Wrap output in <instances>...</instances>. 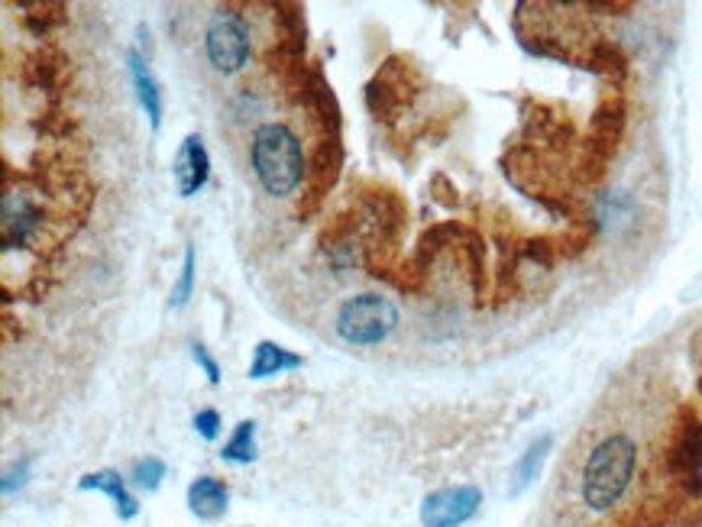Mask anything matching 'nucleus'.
<instances>
[{
  "mask_svg": "<svg viewBox=\"0 0 702 527\" xmlns=\"http://www.w3.org/2000/svg\"><path fill=\"white\" fill-rule=\"evenodd\" d=\"M205 46H208V58L217 72H223V75L240 72L250 58V30H246L243 17L233 10L215 13Z\"/></svg>",
  "mask_w": 702,
  "mask_h": 527,
  "instance_id": "20e7f679",
  "label": "nucleus"
},
{
  "mask_svg": "<svg viewBox=\"0 0 702 527\" xmlns=\"http://www.w3.org/2000/svg\"><path fill=\"white\" fill-rule=\"evenodd\" d=\"M398 323V311L382 295H357L347 298L337 311V333L350 347H373L382 343Z\"/></svg>",
  "mask_w": 702,
  "mask_h": 527,
  "instance_id": "7ed1b4c3",
  "label": "nucleus"
},
{
  "mask_svg": "<svg viewBox=\"0 0 702 527\" xmlns=\"http://www.w3.org/2000/svg\"><path fill=\"white\" fill-rule=\"evenodd\" d=\"M78 488H85V492H88V488H98V492L110 495L120 518H136V512H140V502L127 492L123 475L117 473V470H101V473L85 475V479L78 482Z\"/></svg>",
  "mask_w": 702,
  "mask_h": 527,
  "instance_id": "9d476101",
  "label": "nucleus"
},
{
  "mask_svg": "<svg viewBox=\"0 0 702 527\" xmlns=\"http://www.w3.org/2000/svg\"><path fill=\"white\" fill-rule=\"evenodd\" d=\"M127 65H130V75H133V85H136V95H140V105L146 107V117L153 127H160V117H163V95H160V85L156 78L150 75L143 55L130 53L127 55Z\"/></svg>",
  "mask_w": 702,
  "mask_h": 527,
  "instance_id": "9b49d317",
  "label": "nucleus"
},
{
  "mask_svg": "<svg viewBox=\"0 0 702 527\" xmlns=\"http://www.w3.org/2000/svg\"><path fill=\"white\" fill-rule=\"evenodd\" d=\"M253 168L272 198L292 195L308 175L298 136L282 123H263L253 133Z\"/></svg>",
  "mask_w": 702,
  "mask_h": 527,
  "instance_id": "f03ea898",
  "label": "nucleus"
},
{
  "mask_svg": "<svg viewBox=\"0 0 702 527\" xmlns=\"http://www.w3.org/2000/svg\"><path fill=\"white\" fill-rule=\"evenodd\" d=\"M0 220H3V250H17L40 230L43 211L26 195H7Z\"/></svg>",
  "mask_w": 702,
  "mask_h": 527,
  "instance_id": "0eeeda50",
  "label": "nucleus"
},
{
  "mask_svg": "<svg viewBox=\"0 0 702 527\" xmlns=\"http://www.w3.org/2000/svg\"><path fill=\"white\" fill-rule=\"evenodd\" d=\"M191 288H195V246L185 250V263H182L178 285L172 288V308H185L188 298H191Z\"/></svg>",
  "mask_w": 702,
  "mask_h": 527,
  "instance_id": "2eb2a0df",
  "label": "nucleus"
},
{
  "mask_svg": "<svg viewBox=\"0 0 702 527\" xmlns=\"http://www.w3.org/2000/svg\"><path fill=\"white\" fill-rule=\"evenodd\" d=\"M26 473H30V460H20L13 470H7V475H3V485H0V488H3V495H10L13 488H20V485L26 482Z\"/></svg>",
  "mask_w": 702,
  "mask_h": 527,
  "instance_id": "6ab92c4d",
  "label": "nucleus"
},
{
  "mask_svg": "<svg viewBox=\"0 0 702 527\" xmlns=\"http://www.w3.org/2000/svg\"><path fill=\"white\" fill-rule=\"evenodd\" d=\"M208 175H211L208 150H205L201 136L191 133V136H185V143H182V150L175 156V185H178V195L182 198H195L205 188Z\"/></svg>",
  "mask_w": 702,
  "mask_h": 527,
  "instance_id": "423d86ee",
  "label": "nucleus"
},
{
  "mask_svg": "<svg viewBox=\"0 0 702 527\" xmlns=\"http://www.w3.org/2000/svg\"><path fill=\"white\" fill-rule=\"evenodd\" d=\"M301 366V356L288 353L285 347L278 343H270L263 340L253 353V366H250V378H270V375H282L288 370H298Z\"/></svg>",
  "mask_w": 702,
  "mask_h": 527,
  "instance_id": "f8f14e48",
  "label": "nucleus"
},
{
  "mask_svg": "<svg viewBox=\"0 0 702 527\" xmlns=\"http://www.w3.org/2000/svg\"><path fill=\"white\" fill-rule=\"evenodd\" d=\"M163 479L165 463L163 460H156V457H146V460H140V463L133 466V485H140V488H146V492H156Z\"/></svg>",
  "mask_w": 702,
  "mask_h": 527,
  "instance_id": "dca6fc26",
  "label": "nucleus"
},
{
  "mask_svg": "<svg viewBox=\"0 0 702 527\" xmlns=\"http://www.w3.org/2000/svg\"><path fill=\"white\" fill-rule=\"evenodd\" d=\"M641 463L638 440L628 430H608L595 440L580 470V502L593 515L615 512L635 485Z\"/></svg>",
  "mask_w": 702,
  "mask_h": 527,
  "instance_id": "f257e3e1",
  "label": "nucleus"
},
{
  "mask_svg": "<svg viewBox=\"0 0 702 527\" xmlns=\"http://www.w3.org/2000/svg\"><path fill=\"white\" fill-rule=\"evenodd\" d=\"M483 505V492L476 485H453L431 492L421 505V525L425 527H460L467 525Z\"/></svg>",
  "mask_w": 702,
  "mask_h": 527,
  "instance_id": "39448f33",
  "label": "nucleus"
},
{
  "mask_svg": "<svg viewBox=\"0 0 702 527\" xmlns=\"http://www.w3.org/2000/svg\"><path fill=\"white\" fill-rule=\"evenodd\" d=\"M405 75H408V68L398 58H392L373 78V85L366 91V105L376 113V120H395V113L405 107V95H402V78Z\"/></svg>",
  "mask_w": 702,
  "mask_h": 527,
  "instance_id": "6e6552de",
  "label": "nucleus"
},
{
  "mask_svg": "<svg viewBox=\"0 0 702 527\" xmlns=\"http://www.w3.org/2000/svg\"><path fill=\"white\" fill-rule=\"evenodd\" d=\"M227 498H230L227 485L215 475H201L188 488V508H191V515H198L205 521H215L227 512Z\"/></svg>",
  "mask_w": 702,
  "mask_h": 527,
  "instance_id": "1a4fd4ad",
  "label": "nucleus"
},
{
  "mask_svg": "<svg viewBox=\"0 0 702 527\" xmlns=\"http://www.w3.org/2000/svg\"><path fill=\"white\" fill-rule=\"evenodd\" d=\"M195 430H198L205 440H215L217 430H220V415H217L215 408H205V411H198V415H195Z\"/></svg>",
  "mask_w": 702,
  "mask_h": 527,
  "instance_id": "f3484780",
  "label": "nucleus"
},
{
  "mask_svg": "<svg viewBox=\"0 0 702 527\" xmlns=\"http://www.w3.org/2000/svg\"><path fill=\"white\" fill-rule=\"evenodd\" d=\"M547 450H550V437H540L538 443L522 457V463L515 466V485H512V495H518L525 485H531V479L538 475L540 463H544V457H547Z\"/></svg>",
  "mask_w": 702,
  "mask_h": 527,
  "instance_id": "4468645a",
  "label": "nucleus"
},
{
  "mask_svg": "<svg viewBox=\"0 0 702 527\" xmlns=\"http://www.w3.org/2000/svg\"><path fill=\"white\" fill-rule=\"evenodd\" d=\"M191 356H195V363H198L201 370L208 372V378H211V382L217 385V382H220V370H217V363L211 360L208 347H205V343H195V347H191Z\"/></svg>",
  "mask_w": 702,
  "mask_h": 527,
  "instance_id": "a211bd4d",
  "label": "nucleus"
},
{
  "mask_svg": "<svg viewBox=\"0 0 702 527\" xmlns=\"http://www.w3.org/2000/svg\"><path fill=\"white\" fill-rule=\"evenodd\" d=\"M220 457L230 460V463H253V460H256V424H237V430H233V437L223 443Z\"/></svg>",
  "mask_w": 702,
  "mask_h": 527,
  "instance_id": "ddd939ff",
  "label": "nucleus"
}]
</instances>
